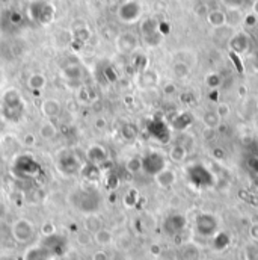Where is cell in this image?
Segmentation results:
<instances>
[{
  "label": "cell",
  "instance_id": "6da1fadb",
  "mask_svg": "<svg viewBox=\"0 0 258 260\" xmlns=\"http://www.w3.org/2000/svg\"><path fill=\"white\" fill-rule=\"evenodd\" d=\"M12 171L18 179L30 180V179H35L40 174L41 167L30 154H21V156H18L15 159V162L12 165Z\"/></svg>",
  "mask_w": 258,
  "mask_h": 260
},
{
  "label": "cell",
  "instance_id": "7a4b0ae2",
  "mask_svg": "<svg viewBox=\"0 0 258 260\" xmlns=\"http://www.w3.org/2000/svg\"><path fill=\"white\" fill-rule=\"evenodd\" d=\"M23 114H24V106H23L20 95L15 91H9L3 100L2 115L8 121H18V120H21Z\"/></svg>",
  "mask_w": 258,
  "mask_h": 260
},
{
  "label": "cell",
  "instance_id": "3957f363",
  "mask_svg": "<svg viewBox=\"0 0 258 260\" xmlns=\"http://www.w3.org/2000/svg\"><path fill=\"white\" fill-rule=\"evenodd\" d=\"M41 245L53 256V257H59L62 256L65 251H66V239L64 236L58 235V233H52V235H47Z\"/></svg>",
  "mask_w": 258,
  "mask_h": 260
},
{
  "label": "cell",
  "instance_id": "277c9868",
  "mask_svg": "<svg viewBox=\"0 0 258 260\" xmlns=\"http://www.w3.org/2000/svg\"><path fill=\"white\" fill-rule=\"evenodd\" d=\"M11 235L17 242H29L35 235V229L27 219H20L12 225Z\"/></svg>",
  "mask_w": 258,
  "mask_h": 260
},
{
  "label": "cell",
  "instance_id": "5b68a950",
  "mask_svg": "<svg viewBox=\"0 0 258 260\" xmlns=\"http://www.w3.org/2000/svg\"><path fill=\"white\" fill-rule=\"evenodd\" d=\"M55 257L40 244L38 247H32L24 253L23 260H53Z\"/></svg>",
  "mask_w": 258,
  "mask_h": 260
},
{
  "label": "cell",
  "instance_id": "8992f818",
  "mask_svg": "<svg viewBox=\"0 0 258 260\" xmlns=\"http://www.w3.org/2000/svg\"><path fill=\"white\" fill-rule=\"evenodd\" d=\"M59 168L64 171L65 174H72L76 173V170L79 168V164L76 160V157L72 154H61L59 156Z\"/></svg>",
  "mask_w": 258,
  "mask_h": 260
},
{
  "label": "cell",
  "instance_id": "52a82bcc",
  "mask_svg": "<svg viewBox=\"0 0 258 260\" xmlns=\"http://www.w3.org/2000/svg\"><path fill=\"white\" fill-rule=\"evenodd\" d=\"M207 21L213 27H222L227 24V14L220 9H211L207 12Z\"/></svg>",
  "mask_w": 258,
  "mask_h": 260
},
{
  "label": "cell",
  "instance_id": "ba28073f",
  "mask_svg": "<svg viewBox=\"0 0 258 260\" xmlns=\"http://www.w3.org/2000/svg\"><path fill=\"white\" fill-rule=\"evenodd\" d=\"M230 46H231L233 52H236V53H245L249 49V38L245 34H237L231 40Z\"/></svg>",
  "mask_w": 258,
  "mask_h": 260
},
{
  "label": "cell",
  "instance_id": "9c48e42d",
  "mask_svg": "<svg viewBox=\"0 0 258 260\" xmlns=\"http://www.w3.org/2000/svg\"><path fill=\"white\" fill-rule=\"evenodd\" d=\"M95 241H97L100 245H106V244L110 242V233L101 229V230H98V232L95 233Z\"/></svg>",
  "mask_w": 258,
  "mask_h": 260
},
{
  "label": "cell",
  "instance_id": "30bf717a",
  "mask_svg": "<svg viewBox=\"0 0 258 260\" xmlns=\"http://www.w3.org/2000/svg\"><path fill=\"white\" fill-rule=\"evenodd\" d=\"M243 3H245V0H222V5L227 6L228 9H233V11L242 8Z\"/></svg>",
  "mask_w": 258,
  "mask_h": 260
},
{
  "label": "cell",
  "instance_id": "8fae6325",
  "mask_svg": "<svg viewBox=\"0 0 258 260\" xmlns=\"http://www.w3.org/2000/svg\"><path fill=\"white\" fill-rule=\"evenodd\" d=\"M174 73H175L178 77H185V76L189 74V68H188V65L186 64L180 62V64H177L174 67Z\"/></svg>",
  "mask_w": 258,
  "mask_h": 260
},
{
  "label": "cell",
  "instance_id": "7c38bea8",
  "mask_svg": "<svg viewBox=\"0 0 258 260\" xmlns=\"http://www.w3.org/2000/svg\"><path fill=\"white\" fill-rule=\"evenodd\" d=\"M245 23H246L248 26H255V23H257V15H255V14H249V15L245 18Z\"/></svg>",
  "mask_w": 258,
  "mask_h": 260
},
{
  "label": "cell",
  "instance_id": "4fadbf2b",
  "mask_svg": "<svg viewBox=\"0 0 258 260\" xmlns=\"http://www.w3.org/2000/svg\"><path fill=\"white\" fill-rule=\"evenodd\" d=\"M217 112H219V114H217V117H219V118H222V117H227V115H228L230 109H228V106H227V105H220Z\"/></svg>",
  "mask_w": 258,
  "mask_h": 260
},
{
  "label": "cell",
  "instance_id": "5bb4252c",
  "mask_svg": "<svg viewBox=\"0 0 258 260\" xmlns=\"http://www.w3.org/2000/svg\"><path fill=\"white\" fill-rule=\"evenodd\" d=\"M94 260H107V257H106V254L104 253H97V254H94Z\"/></svg>",
  "mask_w": 258,
  "mask_h": 260
},
{
  "label": "cell",
  "instance_id": "9a60e30c",
  "mask_svg": "<svg viewBox=\"0 0 258 260\" xmlns=\"http://www.w3.org/2000/svg\"><path fill=\"white\" fill-rule=\"evenodd\" d=\"M252 14H255L258 15V0L254 3V6H252Z\"/></svg>",
  "mask_w": 258,
  "mask_h": 260
},
{
  "label": "cell",
  "instance_id": "2e32d148",
  "mask_svg": "<svg viewBox=\"0 0 258 260\" xmlns=\"http://www.w3.org/2000/svg\"><path fill=\"white\" fill-rule=\"evenodd\" d=\"M254 67L257 68V71H258V55L254 58Z\"/></svg>",
  "mask_w": 258,
  "mask_h": 260
},
{
  "label": "cell",
  "instance_id": "e0dca14e",
  "mask_svg": "<svg viewBox=\"0 0 258 260\" xmlns=\"http://www.w3.org/2000/svg\"><path fill=\"white\" fill-rule=\"evenodd\" d=\"M0 160H2V156H0Z\"/></svg>",
  "mask_w": 258,
  "mask_h": 260
}]
</instances>
